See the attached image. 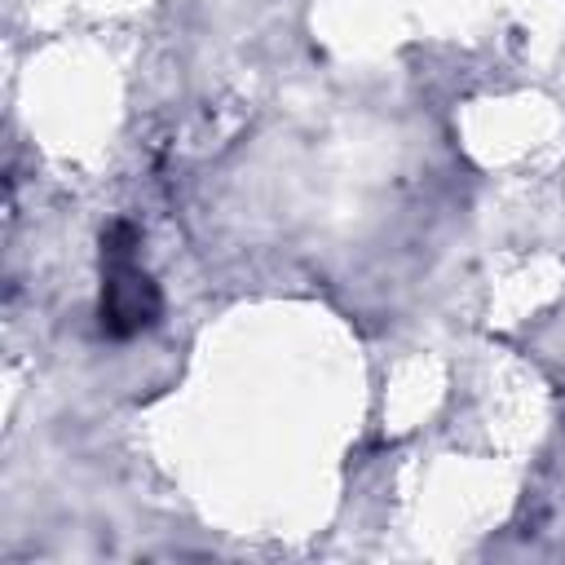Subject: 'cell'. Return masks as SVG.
Returning a JSON list of instances; mask_svg holds the SVG:
<instances>
[{
  "label": "cell",
  "mask_w": 565,
  "mask_h": 565,
  "mask_svg": "<svg viewBox=\"0 0 565 565\" xmlns=\"http://www.w3.org/2000/svg\"><path fill=\"white\" fill-rule=\"evenodd\" d=\"M106 300H102V322L115 335H128L154 318V287L150 278L132 265L128 247H106Z\"/></svg>",
  "instance_id": "cell-1"
}]
</instances>
